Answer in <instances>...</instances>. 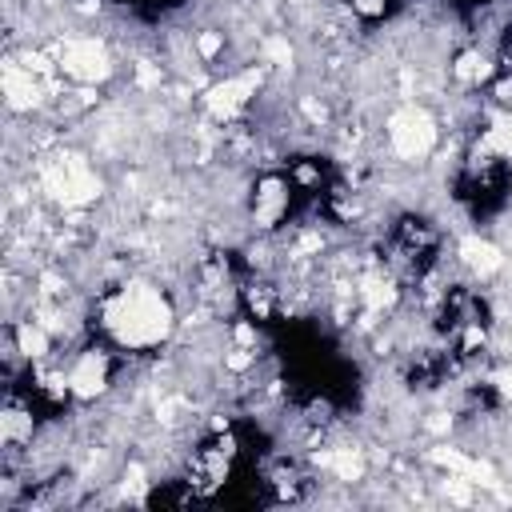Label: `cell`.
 I'll use <instances>...</instances> for the list:
<instances>
[{"label": "cell", "instance_id": "6da1fadb", "mask_svg": "<svg viewBox=\"0 0 512 512\" xmlns=\"http://www.w3.org/2000/svg\"><path fill=\"white\" fill-rule=\"evenodd\" d=\"M96 328L120 356H152L172 344L180 308L172 292L148 276H124L96 300Z\"/></svg>", "mask_w": 512, "mask_h": 512}, {"label": "cell", "instance_id": "7a4b0ae2", "mask_svg": "<svg viewBox=\"0 0 512 512\" xmlns=\"http://www.w3.org/2000/svg\"><path fill=\"white\" fill-rule=\"evenodd\" d=\"M380 144L388 152L392 164L400 168H420L436 156L440 148V116L432 112V104L408 96L400 104H392L384 112V124H380Z\"/></svg>", "mask_w": 512, "mask_h": 512}, {"label": "cell", "instance_id": "3957f363", "mask_svg": "<svg viewBox=\"0 0 512 512\" xmlns=\"http://www.w3.org/2000/svg\"><path fill=\"white\" fill-rule=\"evenodd\" d=\"M36 188L44 192L48 204H56L68 216H80L88 208H96V200L104 196V176L88 164V156L80 152H52L40 160L36 168Z\"/></svg>", "mask_w": 512, "mask_h": 512}, {"label": "cell", "instance_id": "277c9868", "mask_svg": "<svg viewBox=\"0 0 512 512\" xmlns=\"http://www.w3.org/2000/svg\"><path fill=\"white\" fill-rule=\"evenodd\" d=\"M296 184L288 176V168L264 164L248 188H244V224L252 236H280L288 228V216L296 208Z\"/></svg>", "mask_w": 512, "mask_h": 512}, {"label": "cell", "instance_id": "5b68a950", "mask_svg": "<svg viewBox=\"0 0 512 512\" xmlns=\"http://www.w3.org/2000/svg\"><path fill=\"white\" fill-rule=\"evenodd\" d=\"M268 76H272V72H268V64H260V60L240 64L236 72L216 76V80L200 92V112H204V120L216 124V128H236V124L252 112V104H256V96H260V88H264Z\"/></svg>", "mask_w": 512, "mask_h": 512}, {"label": "cell", "instance_id": "8992f818", "mask_svg": "<svg viewBox=\"0 0 512 512\" xmlns=\"http://www.w3.org/2000/svg\"><path fill=\"white\" fill-rule=\"evenodd\" d=\"M52 60H56V72L60 80L68 84H80V88H100L116 76V52L104 36L96 32H80V36H60L52 44Z\"/></svg>", "mask_w": 512, "mask_h": 512}, {"label": "cell", "instance_id": "52a82bcc", "mask_svg": "<svg viewBox=\"0 0 512 512\" xmlns=\"http://www.w3.org/2000/svg\"><path fill=\"white\" fill-rule=\"evenodd\" d=\"M116 372H120V352L100 340V344H84L68 356L64 364V376H68V396L72 404L88 408V404H100L116 392Z\"/></svg>", "mask_w": 512, "mask_h": 512}, {"label": "cell", "instance_id": "ba28073f", "mask_svg": "<svg viewBox=\"0 0 512 512\" xmlns=\"http://www.w3.org/2000/svg\"><path fill=\"white\" fill-rule=\"evenodd\" d=\"M4 104L12 116H32L44 104H52V76L36 72L32 64L8 56L4 64Z\"/></svg>", "mask_w": 512, "mask_h": 512}, {"label": "cell", "instance_id": "9c48e42d", "mask_svg": "<svg viewBox=\"0 0 512 512\" xmlns=\"http://www.w3.org/2000/svg\"><path fill=\"white\" fill-rule=\"evenodd\" d=\"M40 432V416H36V404L32 396L8 388L4 396V408H0V440H4V464H16V456L24 448H32Z\"/></svg>", "mask_w": 512, "mask_h": 512}, {"label": "cell", "instance_id": "30bf717a", "mask_svg": "<svg viewBox=\"0 0 512 512\" xmlns=\"http://www.w3.org/2000/svg\"><path fill=\"white\" fill-rule=\"evenodd\" d=\"M456 264H460L476 284H488V280H496V276L508 268V256H504V248H500L492 236L468 232V236L456 240Z\"/></svg>", "mask_w": 512, "mask_h": 512}, {"label": "cell", "instance_id": "8fae6325", "mask_svg": "<svg viewBox=\"0 0 512 512\" xmlns=\"http://www.w3.org/2000/svg\"><path fill=\"white\" fill-rule=\"evenodd\" d=\"M496 68H500V64L492 60L488 48L464 44V48H456L452 60H448V80H452L456 92H480V88H488V80L496 76Z\"/></svg>", "mask_w": 512, "mask_h": 512}, {"label": "cell", "instance_id": "7c38bea8", "mask_svg": "<svg viewBox=\"0 0 512 512\" xmlns=\"http://www.w3.org/2000/svg\"><path fill=\"white\" fill-rule=\"evenodd\" d=\"M316 468H320L324 480H332V484H364L368 472H372V460H368V452L356 448V444H332V448H324V452L316 456Z\"/></svg>", "mask_w": 512, "mask_h": 512}, {"label": "cell", "instance_id": "4fadbf2b", "mask_svg": "<svg viewBox=\"0 0 512 512\" xmlns=\"http://www.w3.org/2000/svg\"><path fill=\"white\" fill-rule=\"evenodd\" d=\"M188 44H192V56H196L200 68H220V60L228 56V32H224L220 24L196 28V32L188 36Z\"/></svg>", "mask_w": 512, "mask_h": 512}, {"label": "cell", "instance_id": "5bb4252c", "mask_svg": "<svg viewBox=\"0 0 512 512\" xmlns=\"http://www.w3.org/2000/svg\"><path fill=\"white\" fill-rule=\"evenodd\" d=\"M504 164H512V112H500V108H492L488 116H484V128L476 132Z\"/></svg>", "mask_w": 512, "mask_h": 512}, {"label": "cell", "instance_id": "9a60e30c", "mask_svg": "<svg viewBox=\"0 0 512 512\" xmlns=\"http://www.w3.org/2000/svg\"><path fill=\"white\" fill-rule=\"evenodd\" d=\"M288 176H292L296 192H304V196H320V188L328 184V172H324V164L316 156H296L288 164Z\"/></svg>", "mask_w": 512, "mask_h": 512}, {"label": "cell", "instance_id": "2e32d148", "mask_svg": "<svg viewBox=\"0 0 512 512\" xmlns=\"http://www.w3.org/2000/svg\"><path fill=\"white\" fill-rule=\"evenodd\" d=\"M344 8L352 12V20L360 24H380L392 12V0H344Z\"/></svg>", "mask_w": 512, "mask_h": 512}]
</instances>
